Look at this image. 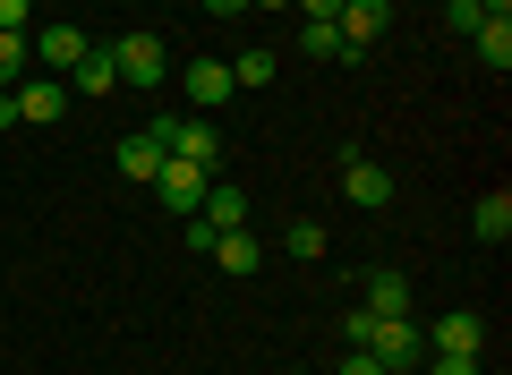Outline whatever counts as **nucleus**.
<instances>
[{
	"instance_id": "25",
	"label": "nucleus",
	"mask_w": 512,
	"mask_h": 375,
	"mask_svg": "<svg viewBox=\"0 0 512 375\" xmlns=\"http://www.w3.org/2000/svg\"><path fill=\"white\" fill-rule=\"evenodd\" d=\"M333 375H384V367H376V350H350V358H342Z\"/></svg>"
},
{
	"instance_id": "26",
	"label": "nucleus",
	"mask_w": 512,
	"mask_h": 375,
	"mask_svg": "<svg viewBox=\"0 0 512 375\" xmlns=\"http://www.w3.org/2000/svg\"><path fill=\"white\" fill-rule=\"evenodd\" d=\"M299 18H333V9H342V0H291Z\"/></svg>"
},
{
	"instance_id": "31",
	"label": "nucleus",
	"mask_w": 512,
	"mask_h": 375,
	"mask_svg": "<svg viewBox=\"0 0 512 375\" xmlns=\"http://www.w3.org/2000/svg\"><path fill=\"white\" fill-rule=\"evenodd\" d=\"M291 375H308V367H291Z\"/></svg>"
},
{
	"instance_id": "1",
	"label": "nucleus",
	"mask_w": 512,
	"mask_h": 375,
	"mask_svg": "<svg viewBox=\"0 0 512 375\" xmlns=\"http://www.w3.org/2000/svg\"><path fill=\"white\" fill-rule=\"evenodd\" d=\"M367 350H376V367H384V375H419V358H427V333H419V316H376Z\"/></svg>"
},
{
	"instance_id": "27",
	"label": "nucleus",
	"mask_w": 512,
	"mask_h": 375,
	"mask_svg": "<svg viewBox=\"0 0 512 375\" xmlns=\"http://www.w3.org/2000/svg\"><path fill=\"white\" fill-rule=\"evenodd\" d=\"M205 9H214V18H239V9H248V0H205Z\"/></svg>"
},
{
	"instance_id": "2",
	"label": "nucleus",
	"mask_w": 512,
	"mask_h": 375,
	"mask_svg": "<svg viewBox=\"0 0 512 375\" xmlns=\"http://www.w3.org/2000/svg\"><path fill=\"white\" fill-rule=\"evenodd\" d=\"M146 137L163 145V154L197 162V171H222V128H214V120H154Z\"/></svg>"
},
{
	"instance_id": "11",
	"label": "nucleus",
	"mask_w": 512,
	"mask_h": 375,
	"mask_svg": "<svg viewBox=\"0 0 512 375\" xmlns=\"http://www.w3.org/2000/svg\"><path fill=\"white\" fill-rule=\"evenodd\" d=\"M180 86H188V103H197V111H214V103H231V60H214V52H205V60H188V69H180Z\"/></svg>"
},
{
	"instance_id": "23",
	"label": "nucleus",
	"mask_w": 512,
	"mask_h": 375,
	"mask_svg": "<svg viewBox=\"0 0 512 375\" xmlns=\"http://www.w3.org/2000/svg\"><path fill=\"white\" fill-rule=\"evenodd\" d=\"M444 26H453V35H478V26H487V9H478V0H453V9H444Z\"/></svg>"
},
{
	"instance_id": "28",
	"label": "nucleus",
	"mask_w": 512,
	"mask_h": 375,
	"mask_svg": "<svg viewBox=\"0 0 512 375\" xmlns=\"http://www.w3.org/2000/svg\"><path fill=\"white\" fill-rule=\"evenodd\" d=\"M248 9H265V18H282V9H291V0H248Z\"/></svg>"
},
{
	"instance_id": "22",
	"label": "nucleus",
	"mask_w": 512,
	"mask_h": 375,
	"mask_svg": "<svg viewBox=\"0 0 512 375\" xmlns=\"http://www.w3.org/2000/svg\"><path fill=\"white\" fill-rule=\"evenodd\" d=\"M419 375H487V367H478V358H444V350H427Z\"/></svg>"
},
{
	"instance_id": "18",
	"label": "nucleus",
	"mask_w": 512,
	"mask_h": 375,
	"mask_svg": "<svg viewBox=\"0 0 512 375\" xmlns=\"http://www.w3.org/2000/svg\"><path fill=\"white\" fill-rule=\"evenodd\" d=\"M299 52H308V60H350V52H342V26H333V18H299Z\"/></svg>"
},
{
	"instance_id": "21",
	"label": "nucleus",
	"mask_w": 512,
	"mask_h": 375,
	"mask_svg": "<svg viewBox=\"0 0 512 375\" xmlns=\"http://www.w3.org/2000/svg\"><path fill=\"white\" fill-rule=\"evenodd\" d=\"M291 256H325V222L299 214V222H291Z\"/></svg>"
},
{
	"instance_id": "5",
	"label": "nucleus",
	"mask_w": 512,
	"mask_h": 375,
	"mask_svg": "<svg viewBox=\"0 0 512 375\" xmlns=\"http://www.w3.org/2000/svg\"><path fill=\"white\" fill-rule=\"evenodd\" d=\"M419 333H427V350H444V358H478V350H487V316H470V307L419 324Z\"/></svg>"
},
{
	"instance_id": "17",
	"label": "nucleus",
	"mask_w": 512,
	"mask_h": 375,
	"mask_svg": "<svg viewBox=\"0 0 512 375\" xmlns=\"http://www.w3.org/2000/svg\"><path fill=\"white\" fill-rule=\"evenodd\" d=\"M163 162H171V154H163V145L146 137V128H137V137H120V171H128V179H154Z\"/></svg>"
},
{
	"instance_id": "14",
	"label": "nucleus",
	"mask_w": 512,
	"mask_h": 375,
	"mask_svg": "<svg viewBox=\"0 0 512 375\" xmlns=\"http://www.w3.org/2000/svg\"><path fill=\"white\" fill-rule=\"evenodd\" d=\"M197 222H214V231H248V197H239V188H222V171H214V188H205Z\"/></svg>"
},
{
	"instance_id": "3",
	"label": "nucleus",
	"mask_w": 512,
	"mask_h": 375,
	"mask_svg": "<svg viewBox=\"0 0 512 375\" xmlns=\"http://www.w3.org/2000/svg\"><path fill=\"white\" fill-rule=\"evenodd\" d=\"M103 52H111V69H120V86H137V94H154L171 77V52L154 35H120V43H103Z\"/></svg>"
},
{
	"instance_id": "12",
	"label": "nucleus",
	"mask_w": 512,
	"mask_h": 375,
	"mask_svg": "<svg viewBox=\"0 0 512 375\" xmlns=\"http://www.w3.org/2000/svg\"><path fill=\"white\" fill-rule=\"evenodd\" d=\"M470 231L487 239V248H504V239H512V188H487V197L470 205Z\"/></svg>"
},
{
	"instance_id": "16",
	"label": "nucleus",
	"mask_w": 512,
	"mask_h": 375,
	"mask_svg": "<svg viewBox=\"0 0 512 375\" xmlns=\"http://www.w3.org/2000/svg\"><path fill=\"white\" fill-rule=\"evenodd\" d=\"M470 52L487 60L495 77H504V69H512V18H487V26H478V35H470Z\"/></svg>"
},
{
	"instance_id": "9",
	"label": "nucleus",
	"mask_w": 512,
	"mask_h": 375,
	"mask_svg": "<svg viewBox=\"0 0 512 375\" xmlns=\"http://www.w3.org/2000/svg\"><path fill=\"white\" fill-rule=\"evenodd\" d=\"M359 307H367V316H419V307H410V273L402 265H376L359 282Z\"/></svg>"
},
{
	"instance_id": "15",
	"label": "nucleus",
	"mask_w": 512,
	"mask_h": 375,
	"mask_svg": "<svg viewBox=\"0 0 512 375\" xmlns=\"http://www.w3.org/2000/svg\"><path fill=\"white\" fill-rule=\"evenodd\" d=\"M60 86H69V94H86V103H94V94H120V69H111V52H86V60H77L69 77H60Z\"/></svg>"
},
{
	"instance_id": "30",
	"label": "nucleus",
	"mask_w": 512,
	"mask_h": 375,
	"mask_svg": "<svg viewBox=\"0 0 512 375\" xmlns=\"http://www.w3.org/2000/svg\"><path fill=\"white\" fill-rule=\"evenodd\" d=\"M478 9H487V18H512V0H478Z\"/></svg>"
},
{
	"instance_id": "8",
	"label": "nucleus",
	"mask_w": 512,
	"mask_h": 375,
	"mask_svg": "<svg viewBox=\"0 0 512 375\" xmlns=\"http://www.w3.org/2000/svg\"><path fill=\"white\" fill-rule=\"evenodd\" d=\"M86 52H94V43L77 35V26H43V35H26V60H35V69H52V77H69Z\"/></svg>"
},
{
	"instance_id": "7",
	"label": "nucleus",
	"mask_w": 512,
	"mask_h": 375,
	"mask_svg": "<svg viewBox=\"0 0 512 375\" xmlns=\"http://www.w3.org/2000/svg\"><path fill=\"white\" fill-rule=\"evenodd\" d=\"M333 26H342V52L359 60L367 43H376L384 26H393V0H342V9H333Z\"/></svg>"
},
{
	"instance_id": "20",
	"label": "nucleus",
	"mask_w": 512,
	"mask_h": 375,
	"mask_svg": "<svg viewBox=\"0 0 512 375\" xmlns=\"http://www.w3.org/2000/svg\"><path fill=\"white\" fill-rule=\"evenodd\" d=\"M26 77V35H0V94Z\"/></svg>"
},
{
	"instance_id": "10",
	"label": "nucleus",
	"mask_w": 512,
	"mask_h": 375,
	"mask_svg": "<svg viewBox=\"0 0 512 375\" xmlns=\"http://www.w3.org/2000/svg\"><path fill=\"white\" fill-rule=\"evenodd\" d=\"M9 103H18L26 128H43V120H60V111H69V86H60V77H18V86H9Z\"/></svg>"
},
{
	"instance_id": "29",
	"label": "nucleus",
	"mask_w": 512,
	"mask_h": 375,
	"mask_svg": "<svg viewBox=\"0 0 512 375\" xmlns=\"http://www.w3.org/2000/svg\"><path fill=\"white\" fill-rule=\"evenodd\" d=\"M0 128H18V103H9V94H0Z\"/></svg>"
},
{
	"instance_id": "6",
	"label": "nucleus",
	"mask_w": 512,
	"mask_h": 375,
	"mask_svg": "<svg viewBox=\"0 0 512 375\" xmlns=\"http://www.w3.org/2000/svg\"><path fill=\"white\" fill-rule=\"evenodd\" d=\"M205 188H214V171H197V162H180V154H171L163 171H154V197H163L171 214H197V205H205Z\"/></svg>"
},
{
	"instance_id": "4",
	"label": "nucleus",
	"mask_w": 512,
	"mask_h": 375,
	"mask_svg": "<svg viewBox=\"0 0 512 375\" xmlns=\"http://www.w3.org/2000/svg\"><path fill=\"white\" fill-rule=\"evenodd\" d=\"M342 197L359 205V214H384V205H393V171L367 162V154H342Z\"/></svg>"
},
{
	"instance_id": "24",
	"label": "nucleus",
	"mask_w": 512,
	"mask_h": 375,
	"mask_svg": "<svg viewBox=\"0 0 512 375\" xmlns=\"http://www.w3.org/2000/svg\"><path fill=\"white\" fill-rule=\"evenodd\" d=\"M26 18H35V0H0V35H26Z\"/></svg>"
},
{
	"instance_id": "19",
	"label": "nucleus",
	"mask_w": 512,
	"mask_h": 375,
	"mask_svg": "<svg viewBox=\"0 0 512 375\" xmlns=\"http://www.w3.org/2000/svg\"><path fill=\"white\" fill-rule=\"evenodd\" d=\"M231 86H274V52H239L231 60Z\"/></svg>"
},
{
	"instance_id": "13",
	"label": "nucleus",
	"mask_w": 512,
	"mask_h": 375,
	"mask_svg": "<svg viewBox=\"0 0 512 375\" xmlns=\"http://www.w3.org/2000/svg\"><path fill=\"white\" fill-rule=\"evenodd\" d=\"M205 256H214V265L231 273V282H248V273L265 265V248H256V231H222V239H214V248H205Z\"/></svg>"
}]
</instances>
